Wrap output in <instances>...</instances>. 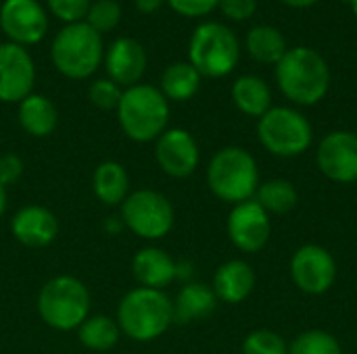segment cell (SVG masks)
Masks as SVG:
<instances>
[{"label":"cell","mask_w":357,"mask_h":354,"mask_svg":"<svg viewBox=\"0 0 357 354\" xmlns=\"http://www.w3.org/2000/svg\"><path fill=\"white\" fill-rule=\"evenodd\" d=\"M155 161L165 175L174 179H186L201 163L199 142L188 129L167 127L155 140Z\"/></svg>","instance_id":"obj_11"},{"label":"cell","mask_w":357,"mask_h":354,"mask_svg":"<svg viewBox=\"0 0 357 354\" xmlns=\"http://www.w3.org/2000/svg\"><path fill=\"white\" fill-rule=\"evenodd\" d=\"M92 192L105 207H121L130 196V173L117 161H102L92 173Z\"/></svg>","instance_id":"obj_21"},{"label":"cell","mask_w":357,"mask_h":354,"mask_svg":"<svg viewBox=\"0 0 357 354\" xmlns=\"http://www.w3.org/2000/svg\"><path fill=\"white\" fill-rule=\"evenodd\" d=\"M167 4L178 15L197 19V17H205L211 10H215L220 6V0H167Z\"/></svg>","instance_id":"obj_33"},{"label":"cell","mask_w":357,"mask_h":354,"mask_svg":"<svg viewBox=\"0 0 357 354\" xmlns=\"http://www.w3.org/2000/svg\"><path fill=\"white\" fill-rule=\"evenodd\" d=\"M318 169L335 184L357 182V134L337 129L324 136L316 152Z\"/></svg>","instance_id":"obj_13"},{"label":"cell","mask_w":357,"mask_h":354,"mask_svg":"<svg viewBox=\"0 0 357 354\" xmlns=\"http://www.w3.org/2000/svg\"><path fill=\"white\" fill-rule=\"evenodd\" d=\"M50 13L65 21V25L69 23H79L86 19L88 15V8H90V0H46Z\"/></svg>","instance_id":"obj_32"},{"label":"cell","mask_w":357,"mask_h":354,"mask_svg":"<svg viewBox=\"0 0 357 354\" xmlns=\"http://www.w3.org/2000/svg\"><path fill=\"white\" fill-rule=\"evenodd\" d=\"M105 69L111 81L119 88L140 83L146 71V50L134 38H117L105 52Z\"/></svg>","instance_id":"obj_17"},{"label":"cell","mask_w":357,"mask_h":354,"mask_svg":"<svg viewBox=\"0 0 357 354\" xmlns=\"http://www.w3.org/2000/svg\"><path fill=\"white\" fill-rule=\"evenodd\" d=\"M75 332L79 344L92 353H107L117 346L121 338L117 321L109 315H90Z\"/></svg>","instance_id":"obj_26"},{"label":"cell","mask_w":357,"mask_h":354,"mask_svg":"<svg viewBox=\"0 0 357 354\" xmlns=\"http://www.w3.org/2000/svg\"><path fill=\"white\" fill-rule=\"evenodd\" d=\"M21 175H23V161L13 152L0 154V186L4 188L13 186L21 179Z\"/></svg>","instance_id":"obj_35"},{"label":"cell","mask_w":357,"mask_h":354,"mask_svg":"<svg viewBox=\"0 0 357 354\" xmlns=\"http://www.w3.org/2000/svg\"><path fill=\"white\" fill-rule=\"evenodd\" d=\"M241 58V42L236 33L218 21L201 23L188 44V63L201 77H224L232 73Z\"/></svg>","instance_id":"obj_7"},{"label":"cell","mask_w":357,"mask_h":354,"mask_svg":"<svg viewBox=\"0 0 357 354\" xmlns=\"http://www.w3.org/2000/svg\"><path fill=\"white\" fill-rule=\"evenodd\" d=\"M0 27L8 42L25 48L44 40L48 15L38 0H4L0 6Z\"/></svg>","instance_id":"obj_12"},{"label":"cell","mask_w":357,"mask_h":354,"mask_svg":"<svg viewBox=\"0 0 357 354\" xmlns=\"http://www.w3.org/2000/svg\"><path fill=\"white\" fill-rule=\"evenodd\" d=\"M121 131L138 144L155 142L169 123V100L151 83H136L123 90L117 104Z\"/></svg>","instance_id":"obj_3"},{"label":"cell","mask_w":357,"mask_h":354,"mask_svg":"<svg viewBox=\"0 0 357 354\" xmlns=\"http://www.w3.org/2000/svg\"><path fill=\"white\" fill-rule=\"evenodd\" d=\"M243 354H289V344L272 330H255L243 340Z\"/></svg>","instance_id":"obj_30"},{"label":"cell","mask_w":357,"mask_h":354,"mask_svg":"<svg viewBox=\"0 0 357 354\" xmlns=\"http://www.w3.org/2000/svg\"><path fill=\"white\" fill-rule=\"evenodd\" d=\"M121 94H123V90L115 81H111L109 77L94 79L90 83V90H88L90 102L96 108H100V111H117V104L121 100Z\"/></svg>","instance_id":"obj_31"},{"label":"cell","mask_w":357,"mask_h":354,"mask_svg":"<svg viewBox=\"0 0 357 354\" xmlns=\"http://www.w3.org/2000/svg\"><path fill=\"white\" fill-rule=\"evenodd\" d=\"M257 138L270 154L293 159L310 150L314 127L301 111L293 106H272L257 121Z\"/></svg>","instance_id":"obj_8"},{"label":"cell","mask_w":357,"mask_h":354,"mask_svg":"<svg viewBox=\"0 0 357 354\" xmlns=\"http://www.w3.org/2000/svg\"><path fill=\"white\" fill-rule=\"evenodd\" d=\"M10 234L27 248H46L59 236V219L42 204H25L13 215Z\"/></svg>","instance_id":"obj_16"},{"label":"cell","mask_w":357,"mask_h":354,"mask_svg":"<svg viewBox=\"0 0 357 354\" xmlns=\"http://www.w3.org/2000/svg\"><path fill=\"white\" fill-rule=\"evenodd\" d=\"M351 10H354V15L357 17V0H354V4H351Z\"/></svg>","instance_id":"obj_39"},{"label":"cell","mask_w":357,"mask_h":354,"mask_svg":"<svg viewBox=\"0 0 357 354\" xmlns=\"http://www.w3.org/2000/svg\"><path fill=\"white\" fill-rule=\"evenodd\" d=\"M289 354H343V346L331 332L307 330L289 344Z\"/></svg>","instance_id":"obj_28"},{"label":"cell","mask_w":357,"mask_h":354,"mask_svg":"<svg viewBox=\"0 0 357 354\" xmlns=\"http://www.w3.org/2000/svg\"><path fill=\"white\" fill-rule=\"evenodd\" d=\"M17 119L21 129L31 138H46L56 129L59 123V111L50 98L44 94L31 92L27 98L19 102Z\"/></svg>","instance_id":"obj_22"},{"label":"cell","mask_w":357,"mask_h":354,"mask_svg":"<svg viewBox=\"0 0 357 354\" xmlns=\"http://www.w3.org/2000/svg\"><path fill=\"white\" fill-rule=\"evenodd\" d=\"M36 65L27 48L6 42L0 44V102H21L33 92Z\"/></svg>","instance_id":"obj_15"},{"label":"cell","mask_w":357,"mask_h":354,"mask_svg":"<svg viewBox=\"0 0 357 354\" xmlns=\"http://www.w3.org/2000/svg\"><path fill=\"white\" fill-rule=\"evenodd\" d=\"M234 106L249 117H264L272 108V90L257 75H241L232 83Z\"/></svg>","instance_id":"obj_23"},{"label":"cell","mask_w":357,"mask_h":354,"mask_svg":"<svg viewBox=\"0 0 357 354\" xmlns=\"http://www.w3.org/2000/svg\"><path fill=\"white\" fill-rule=\"evenodd\" d=\"M119 21H121V4L117 0H96L90 4L86 15V23L100 35L113 31Z\"/></svg>","instance_id":"obj_29"},{"label":"cell","mask_w":357,"mask_h":354,"mask_svg":"<svg viewBox=\"0 0 357 354\" xmlns=\"http://www.w3.org/2000/svg\"><path fill=\"white\" fill-rule=\"evenodd\" d=\"M280 2L287 4V6H291V8H310L316 2H320V0H280Z\"/></svg>","instance_id":"obj_37"},{"label":"cell","mask_w":357,"mask_h":354,"mask_svg":"<svg viewBox=\"0 0 357 354\" xmlns=\"http://www.w3.org/2000/svg\"><path fill=\"white\" fill-rule=\"evenodd\" d=\"M54 69L69 79H86L96 73L105 58L102 38L86 21L59 29L50 46Z\"/></svg>","instance_id":"obj_6"},{"label":"cell","mask_w":357,"mask_h":354,"mask_svg":"<svg viewBox=\"0 0 357 354\" xmlns=\"http://www.w3.org/2000/svg\"><path fill=\"white\" fill-rule=\"evenodd\" d=\"M232 21H247L257 10V0H220L218 6Z\"/></svg>","instance_id":"obj_34"},{"label":"cell","mask_w":357,"mask_h":354,"mask_svg":"<svg viewBox=\"0 0 357 354\" xmlns=\"http://www.w3.org/2000/svg\"><path fill=\"white\" fill-rule=\"evenodd\" d=\"M245 46L251 58L264 65H276L289 50L287 38L272 25H255L245 38Z\"/></svg>","instance_id":"obj_25"},{"label":"cell","mask_w":357,"mask_h":354,"mask_svg":"<svg viewBox=\"0 0 357 354\" xmlns=\"http://www.w3.org/2000/svg\"><path fill=\"white\" fill-rule=\"evenodd\" d=\"M115 321L121 336L134 342H153L174 325V303L165 290L136 286L121 296Z\"/></svg>","instance_id":"obj_2"},{"label":"cell","mask_w":357,"mask_h":354,"mask_svg":"<svg viewBox=\"0 0 357 354\" xmlns=\"http://www.w3.org/2000/svg\"><path fill=\"white\" fill-rule=\"evenodd\" d=\"M119 219L134 236L155 242L174 230L176 211L165 194L151 188H138L132 190L119 207Z\"/></svg>","instance_id":"obj_9"},{"label":"cell","mask_w":357,"mask_h":354,"mask_svg":"<svg viewBox=\"0 0 357 354\" xmlns=\"http://www.w3.org/2000/svg\"><path fill=\"white\" fill-rule=\"evenodd\" d=\"M174 303V323H195L207 319L215 307L218 298L211 290V286L201 282H188L180 288Z\"/></svg>","instance_id":"obj_20"},{"label":"cell","mask_w":357,"mask_h":354,"mask_svg":"<svg viewBox=\"0 0 357 354\" xmlns=\"http://www.w3.org/2000/svg\"><path fill=\"white\" fill-rule=\"evenodd\" d=\"M6 207H8V194H6V188L0 186V217L6 213Z\"/></svg>","instance_id":"obj_38"},{"label":"cell","mask_w":357,"mask_h":354,"mask_svg":"<svg viewBox=\"0 0 357 354\" xmlns=\"http://www.w3.org/2000/svg\"><path fill=\"white\" fill-rule=\"evenodd\" d=\"M226 232H228L230 242L241 252L251 255V252H259L266 248L270 234H272V221H270V215L253 198V200L232 207L228 221H226Z\"/></svg>","instance_id":"obj_14"},{"label":"cell","mask_w":357,"mask_h":354,"mask_svg":"<svg viewBox=\"0 0 357 354\" xmlns=\"http://www.w3.org/2000/svg\"><path fill=\"white\" fill-rule=\"evenodd\" d=\"M255 282H257V275L253 267L243 259H232L218 267L213 282H211V290L220 303L241 305L251 296Z\"/></svg>","instance_id":"obj_19"},{"label":"cell","mask_w":357,"mask_h":354,"mask_svg":"<svg viewBox=\"0 0 357 354\" xmlns=\"http://www.w3.org/2000/svg\"><path fill=\"white\" fill-rule=\"evenodd\" d=\"M255 200L268 215H287L297 207L299 196H297L293 182L276 177V179H268L259 184L255 192Z\"/></svg>","instance_id":"obj_27"},{"label":"cell","mask_w":357,"mask_h":354,"mask_svg":"<svg viewBox=\"0 0 357 354\" xmlns=\"http://www.w3.org/2000/svg\"><path fill=\"white\" fill-rule=\"evenodd\" d=\"M92 309L88 286L73 275H54L38 292V315L56 332H75Z\"/></svg>","instance_id":"obj_5"},{"label":"cell","mask_w":357,"mask_h":354,"mask_svg":"<svg viewBox=\"0 0 357 354\" xmlns=\"http://www.w3.org/2000/svg\"><path fill=\"white\" fill-rule=\"evenodd\" d=\"M132 275L142 288L165 290L178 280V261L159 246H146L134 255Z\"/></svg>","instance_id":"obj_18"},{"label":"cell","mask_w":357,"mask_h":354,"mask_svg":"<svg viewBox=\"0 0 357 354\" xmlns=\"http://www.w3.org/2000/svg\"><path fill=\"white\" fill-rule=\"evenodd\" d=\"M201 88V73L190 63H172L161 73L159 90L167 100L186 102L190 100Z\"/></svg>","instance_id":"obj_24"},{"label":"cell","mask_w":357,"mask_h":354,"mask_svg":"<svg viewBox=\"0 0 357 354\" xmlns=\"http://www.w3.org/2000/svg\"><path fill=\"white\" fill-rule=\"evenodd\" d=\"M341 2H343V4H349V6L354 4V0H341Z\"/></svg>","instance_id":"obj_40"},{"label":"cell","mask_w":357,"mask_h":354,"mask_svg":"<svg viewBox=\"0 0 357 354\" xmlns=\"http://www.w3.org/2000/svg\"><path fill=\"white\" fill-rule=\"evenodd\" d=\"M276 83L293 104L314 106L331 90V67L318 50L295 46L276 63Z\"/></svg>","instance_id":"obj_1"},{"label":"cell","mask_w":357,"mask_h":354,"mask_svg":"<svg viewBox=\"0 0 357 354\" xmlns=\"http://www.w3.org/2000/svg\"><path fill=\"white\" fill-rule=\"evenodd\" d=\"M291 277L303 294H326L337 280V261L324 246L303 244L291 259Z\"/></svg>","instance_id":"obj_10"},{"label":"cell","mask_w":357,"mask_h":354,"mask_svg":"<svg viewBox=\"0 0 357 354\" xmlns=\"http://www.w3.org/2000/svg\"><path fill=\"white\" fill-rule=\"evenodd\" d=\"M259 184L257 161L241 146L218 150L207 165V186L211 194L232 207L253 200Z\"/></svg>","instance_id":"obj_4"},{"label":"cell","mask_w":357,"mask_h":354,"mask_svg":"<svg viewBox=\"0 0 357 354\" xmlns=\"http://www.w3.org/2000/svg\"><path fill=\"white\" fill-rule=\"evenodd\" d=\"M163 2H165V0H134L136 8H138L142 15H153V13H157V10L163 6Z\"/></svg>","instance_id":"obj_36"}]
</instances>
